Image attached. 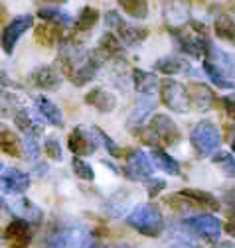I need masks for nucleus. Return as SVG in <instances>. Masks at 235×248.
<instances>
[{
	"label": "nucleus",
	"mask_w": 235,
	"mask_h": 248,
	"mask_svg": "<svg viewBox=\"0 0 235 248\" xmlns=\"http://www.w3.org/2000/svg\"><path fill=\"white\" fill-rule=\"evenodd\" d=\"M127 225L146 238H156L164 231V217L156 205L144 203L127 215Z\"/></svg>",
	"instance_id": "1"
},
{
	"label": "nucleus",
	"mask_w": 235,
	"mask_h": 248,
	"mask_svg": "<svg viewBox=\"0 0 235 248\" xmlns=\"http://www.w3.org/2000/svg\"><path fill=\"white\" fill-rule=\"evenodd\" d=\"M190 142L200 156H214L216 150L221 144V136H219L218 126L212 120H201L192 128Z\"/></svg>",
	"instance_id": "2"
},
{
	"label": "nucleus",
	"mask_w": 235,
	"mask_h": 248,
	"mask_svg": "<svg viewBox=\"0 0 235 248\" xmlns=\"http://www.w3.org/2000/svg\"><path fill=\"white\" fill-rule=\"evenodd\" d=\"M160 99L162 103L174 110V112H190L192 110V101H190V95H188V87L178 83L176 79H162L160 81Z\"/></svg>",
	"instance_id": "3"
},
{
	"label": "nucleus",
	"mask_w": 235,
	"mask_h": 248,
	"mask_svg": "<svg viewBox=\"0 0 235 248\" xmlns=\"http://www.w3.org/2000/svg\"><path fill=\"white\" fill-rule=\"evenodd\" d=\"M182 227L186 231H190L192 234L201 236L210 242H218L221 236V231H223L221 221L216 215H210V213H200V215L188 217V219L182 221Z\"/></svg>",
	"instance_id": "4"
},
{
	"label": "nucleus",
	"mask_w": 235,
	"mask_h": 248,
	"mask_svg": "<svg viewBox=\"0 0 235 248\" xmlns=\"http://www.w3.org/2000/svg\"><path fill=\"white\" fill-rule=\"evenodd\" d=\"M105 24L107 28L115 30V34L119 36V40L125 44V46H140L146 36H149V30L146 28H136V26H131L129 22L123 20V16L115 10H109L105 14Z\"/></svg>",
	"instance_id": "5"
},
{
	"label": "nucleus",
	"mask_w": 235,
	"mask_h": 248,
	"mask_svg": "<svg viewBox=\"0 0 235 248\" xmlns=\"http://www.w3.org/2000/svg\"><path fill=\"white\" fill-rule=\"evenodd\" d=\"M125 177L133 181H149L152 179V158L146 156L142 150H133L129 152V158L123 170Z\"/></svg>",
	"instance_id": "6"
},
{
	"label": "nucleus",
	"mask_w": 235,
	"mask_h": 248,
	"mask_svg": "<svg viewBox=\"0 0 235 248\" xmlns=\"http://www.w3.org/2000/svg\"><path fill=\"white\" fill-rule=\"evenodd\" d=\"M34 24V16L32 14H18L10 20V24L4 26V32H2V49L4 53H12L16 42L32 28Z\"/></svg>",
	"instance_id": "7"
},
{
	"label": "nucleus",
	"mask_w": 235,
	"mask_h": 248,
	"mask_svg": "<svg viewBox=\"0 0 235 248\" xmlns=\"http://www.w3.org/2000/svg\"><path fill=\"white\" fill-rule=\"evenodd\" d=\"M93 136H95L93 130L87 132L83 126H75L67 136L69 152L73 154V156H79V158H85V156H89V154H93L97 150V140Z\"/></svg>",
	"instance_id": "8"
},
{
	"label": "nucleus",
	"mask_w": 235,
	"mask_h": 248,
	"mask_svg": "<svg viewBox=\"0 0 235 248\" xmlns=\"http://www.w3.org/2000/svg\"><path fill=\"white\" fill-rule=\"evenodd\" d=\"M190 0H162V14L170 28H182L190 22Z\"/></svg>",
	"instance_id": "9"
},
{
	"label": "nucleus",
	"mask_w": 235,
	"mask_h": 248,
	"mask_svg": "<svg viewBox=\"0 0 235 248\" xmlns=\"http://www.w3.org/2000/svg\"><path fill=\"white\" fill-rule=\"evenodd\" d=\"M151 126L156 132V136H158V140H160L162 146H176V144L180 142V138H182L178 124H176L166 114H154Z\"/></svg>",
	"instance_id": "10"
},
{
	"label": "nucleus",
	"mask_w": 235,
	"mask_h": 248,
	"mask_svg": "<svg viewBox=\"0 0 235 248\" xmlns=\"http://www.w3.org/2000/svg\"><path fill=\"white\" fill-rule=\"evenodd\" d=\"M4 240L8 242V248H28L32 240V231H30V223L26 219H12L6 229H4Z\"/></svg>",
	"instance_id": "11"
},
{
	"label": "nucleus",
	"mask_w": 235,
	"mask_h": 248,
	"mask_svg": "<svg viewBox=\"0 0 235 248\" xmlns=\"http://www.w3.org/2000/svg\"><path fill=\"white\" fill-rule=\"evenodd\" d=\"M0 181H2V191L10 193V195H20L30 187V175L18 168H6L4 166Z\"/></svg>",
	"instance_id": "12"
},
{
	"label": "nucleus",
	"mask_w": 235,
	"mask_h": 248,
	"mask_svg": "<svg viewBox=\"0 0 235 248\" xmlns=\"http://www.w3.org/2000/svg\"><path fill=\"white\" fill-rule=\"evenodd\" d=\"M188 95H190V101H192V108L200 110V112H208L212 110V107L216 105V95L214 91L203 85V83H188Z\"/></svg>",
	"instance_id": "13"
},
{
	"label": "nucleus",
	"mask_w": 235,
	"mask_h": 248,
	"mask_svg": "<svg viewBox=\"0 0 235 248\" xmlns=\"http://www.w3.org/2000/svg\"><path fill=\"white\" fill-rule=\"evenodd\" d=\"M30 81L34 87L42 89V91H55L62 85V77L57 73L55 67L51 65H40L30 73Z\"/></svg>",
	"instance_id": "14"
},
{
	"label": "nucleus",
	"mask_w": 235,
	"mask_h": 248,
	"mask_svg": "<svg viewBox=\"0 0 235 248\" xmlns=\"http://www.w3.org/2000/svg\"><path fill=\"white\" fill-rule=\"evenodd\" d=\"M121 40L117 34L113 32H105L99 42H97V49H95V55L103 61V59H119L123 57V47H121Z\"/></svg>",
	"instance_id": "15"
},
{
	"label": "nucleus",
	"mask_w": 235,
	"mask_h": 248,
	"mask_svg": "<svg viewBox=\"0 0 235 248\" xmlns=\"http://www.w3.org/2000/svg\"><path fill=\"white\" fill-rule=\"evenodd\" d=\"M154 69L166 77H172V75H180V73H192V67L186 59L178 57V55H164V57H158L154 61Z\"/></svg>",
	"instance_id": "16"
},
{
	"label": "nucleus",
	"mask_w": 235,
	"mask_h": 248,
	"mask_svg": "<svg viewBox=\"0 0 235 248\" xmlns=\"http://www.w3.org/2000/svg\"><path fill=\"white\" fill-rule=\"evenodd\" d=\"M34 40H36V44H40L44 47H53L55 44H62L64 42L62 26L51 24V22H42L34 30Z\"/></svg>",
	"instance_id": "17"
},
{
	"label": "nucleus",
	"mask_w": 235,
	"mask_h": 248,
	"mask_svg": "<svg viewBox=\"0 0 235 248\" xmlns=\"http://www.w3.org/2000/svg\"><path fill=\"white\" fill-rule=\"evenodd\" d=\"M154 107H156V101H154L152 97L142 95V97L136 101L134 108L131 110V114H129V118H127V126H129L131 130H133V128H140L142 122L149 118L151 112L154 110Z\"/></svg>",
	"instance_id": "18"
},
{
	"label": "nucleus",
	"mask_w": 235,
	"mask_h": 248,
	"mask_svg": "<svg viewBox=\"0 0 235 248\" xmlns=\"http://www.w3.org/2000/svg\"><path fill=\"white\" fill-rule=\"evenodd\" d=\"M34 107H36L38 114L44 116L51 124V126H55V128H62L64 126V114H62V110L57 108L50 99L38 95V97H34Z\"/></svg>",
	"instance_id": "19"
},
{
	"label": "nucleus",
	"mask_w": 235,
	"mask_h": 248,
	"mask_svg": "<svg viewBox=\"0 0 235 248\" xmlns=\"http://www.w3.org/2000/svg\"><path fill=\"white\" fill-rule=\"evenodd\" d=\"M85 103L89 107H93V108H97L99 112H111L117 107L115 95H111V93L105 91V89H91L85 95Z\"/></svg>",
	"instance_id": "20"
},
{
	"label": "nucleus",
	"mask_w": 235,
	"mask_h": 248,
	"mask_svg": "<svg viewBox=\"0 0 235 248\" xmlns=\"http://www.w3.org/2000/svg\"><path fill=\"white\" fill-rule=\"evenodd\" d=\"M99 63H101V59L93 53H89V57H87V61L85 63L73 73V77L69 79L75 87H83V85H87L89 81H93L95 79V75H97V69H99Z\"/></svg>",
	"instance_id": "21"
},
{
	"label": "nucleus",
	"mask_w": 235,
	"mask_h": 248,
	"mask_svg": "<svg viewBox=\"0 0 235 248\" xmlns=\"http://www.w3.org/2000/svg\"><path fill=\"white\" fill-rule=\"evenodd\" d=\"M133 85L140 95H151L156 89H160V81L154 73L144 69H133Z\"/></svg>",
	"instance_id": "22"
},
{
	"label": "nucleus",
	"mask_w": 235,
	"mask_h": 248,
	"mask_svg": "<svg viewBox=\"0 0 235 248\" xmlns=\"http://www.w3.org/2000/svg\"><path fill=\"white\" fill-rule=\"evenodd\" d=\"M186 199H190L192 203H194V207L196 209H200V207H203V209H210V211H218L219 209V201L216 199V195H212L210 191H203V189H192V187H188V189H182L180 191Z\"/></svg>",
	"instance_id": "23"
},
{
	"label": "nucleus",
	"mask_w": 235,
	"mask_h": 248,
	"mask_svg": "<svg viewBox=\"0 0 235 248\" xmlns=\"http://www.w3.org/2000/svg\"><path fill=\"white\" fill-rule=\"evenodd\" d=\"M99 10L93 8V6H83L73 22V34H85L93 30V26L99 22Z\"/></svg>",
	"instance_id": "24"
},
{
	"label": "nucleus",
	"mask_w": 235,
	"mask_h": 248,
	"mask_svg": "<svg viewBox=\"0 0 235 248\" xmlns=\"http://www.w3.org/2000/svg\"><path fill=\"white\" fill-rule=\"evenodd\" d=\"M12 211L16 213V217L26 219L28 223H42L44 213L38 205H34L30 199H18L16 203H12Z\"/></svg>",
	"instance_id": "25"
},
{
	"label": "nucleus",
	"mask_w": 235,
	"mask_h": 248,
	"mask_svg": "<svg viewBox=\"0 0 235 248\" xmlns=\"http://www.w3.org/2000/svg\"><path fill=\"white\" fill-rule=\"evenodd\" d=\"M151 158H152V164L158 168V170H162L164 173H168V175H180V164L176 162L168 152H164L162 148H152V152H151Z\"/></svg>",
	"instance_id": "26"
},
{
	"label": "nucleus",
	"mask_w": 235,
	"mask_h": 248,
	"mask_svg": "<svg viewBox=\"0 0 235 248\" xmlns=\"http://www.w3.org/2000/svg\"><path fill=\"white\" fill-rule=\"evenodd\" d=\"M214 34L235 47V20L229 14H219L214 22Z\"/></svg>",
	"instance_id": "27"
},
{
	"label": "nucleus",
	"mask_w": 235,
	"mask_h": 248,
	"mask_svg": "<svg viewBox=\"0 0 235 248\" xmlns=\"http://www.w3.org/2000/svg\"><path fill=\"white\" fill-rule=\"evenodd\" d=\"M203 73L212 79V83H214L218 89H223V91L235 89V83L231 81V77H227L216 63H212L210 59H203Z\"/></svg>",
	"instance_id": "28"
},
{
	"label": "nucleus",
	"mask_w": 235,
	"mask_h": 248,
	"mask_svg": "<svg viewBox=\"0 0 235 248\" xmlns=\"http://www.w3.org/2000/svg\"><path fill=\"white\" fill-rule=\"evenodd\" d=\"M129 199H131V193L127 189H119L115 191L107 201H105V211L111 215V217H121L129 205Z\"/></svg>",
	"instance_id": "29"
},
{
	"label": "nucleus",
	"mask_w": 235,
	"mask_h": 248,
	"mask_svg": "<svg viewBox=\"0 0 235 248\" xmlns=\"http://www.w3.org/2000/svg\"><path fill=\"white\" fill-rule=\"evenodd\" d=\"M117 4L127 16L134 20H144L149 16V2L146 0H117Z\"/></svg>",
	"instance_id": "30"
},
{
	"label": "nucleus",
	"mask_w": 235,
	"mask_h": 248,
	"mask_svg": "<svg viewBox=\"0 0 235 248\" xmlns=\"http://www.w3.org/2000/svg\"><path fill=\"white\" fill-rule=\"evenodd\" d=\"M38 18H40L42 22H51V24H57V26H62V28L73 24V18H71L67 12L57 10V8H53V6H44V8H40V10H38Z\"/></svg>",
	"instance_id": "31"
},
{
	"label": "nucleus",
	"mask_w": 235,
	"mask_h": 248,
	"mask_svg": "<svg viewBox=\"0 0 235 248\" xmlns=\"http://www.w3.org/2000/svg\"><path fill=\"white\" fill-rule=\"evenodd\" d=\"M0 146H2V152L6 154V156H10V158H22V148H24V144L20 142V138L14 134V132H10L8 128H2V136H0Z\"/></svg>",
	"instance_id": "32"
},
{
	"label": "nucleus",
	"mask_w": 235,
	"mask_h": 248,
	"mask_svg": "<svg viewBox=\"0 0 235 248\" xmlns=\"http://www.w3.org/2000/svg\"><path fill=\"white\" fill-rule=\"evenodd\" d=\"M14 124L24 134H42V130H44V126H40L38 122H34V118L24 108H18V112L14 114Z\"/></svg>",
	"instance_id": "33"
},
{
	"label": "nucleus",
	"mask_w": 235,
	"mask_h": 248,
	"mask_svg": "<svg viewBox=\"0 0 235 248\" xmlns=\"http://www.w3.org/2000/svg\"><path fill=\"white\" fill-rule=\"evenodd\" d=\"M212 162L219 166V170H221L223 175L235 177V156H231L229 152H216Z\"/></svg>",
	"instance_id": "34"
},
{
	"label": "nucleus",
	"mask_w": 235,
	"mask_h": 248,
	"mask_svg": "<svg viewBox=\"0 0 235 248\" xmlns=\"http://www.w3.org/2000/svg\"><path fill=\"white\" fill-rule=\"evenodd\" d=\"M93 132H95V138H99V142L105 146V150L111 154L113 158H121V156H123V150L117 146V142H115L105 130H101L99 126H93Z\"/></svg>",
	"instance_id": "35"
},
{
	"label": "nucleus",
	"mask_w": 235,
	"mask_h": 248,
	"mask_svg": "<svg viewBox=\"0 0 235 248\" xmlns=\"http://www.w3.org/2000/svg\"><path fill=\"white\" fill-rule=\"evenodd\" d=\"M71 170H73V173H75L79 179H85V181H93V179H95L93 168L87 164L85 160H81L79 156H75V158L71 160Z\"/></svg>",
	"instance_id": "36"
},
{
	"label": "nucleus",
	"mask_w": 235,
	"mask_h": 248,
	"mask_svg": "<svg viewBox=\"0 0 235 248\" xmlns=\"http://www.w3.org/2000/svg\"><path fill=\"white\" fill-rule=\"evenodd\" d=\"M24 154L28 160H36L40 156V144H38V134H24Z\"/></svg>",
	"instance_id": "37"
},
{
	"label": "nucleus",
	"mask_w": 235,
	"mask_h": 248,
	"mask_svg": "<svg viewBox=\"0 0 235 248\" xmlns=\"http://www.w3.org/2000/svg\"><path fill=\"white\" fill-rule=\"evenodd\" d=\"M44 152H46V156H48L50 160H55V162L62 160V146H60V142H57L53 136H50V138L44 142Z\"/></svg>",
	"instance_id": "38"
},
{
	"label": "nucleus",
	"mask_w": 235,
	"mask_h": 248,
	"mask_svg": "<svg viewBox=\"0 0 235 248\" xmlns=\"http://www.w3.org/2000/svg\"><path fill=\"white\" fill-rule=\"evenodd\" d=\"M162 189H166V181H164V179L152 177V179L146 181V195H149L151 199L158 197V195L162 193Z\"/></svg>",
	"instance_id": "39"
},
{
	"label": "nucleus",
	"mask_w": 235,
	"mask_h": 248,
	"mask_svg": "<svg viewBox=\"0 0 235 248\" xmlns=\"http://www.w3.org/2000/svg\"><path fill=\"white\" fill-rule=\"evenodd\" d=\"M221 105H223V110H225L231 118H235V93H233V95L223 97V99H221Z\"/></svg>",
	"instance_id": "40"
},
{
	"label": "nucleus",
	"mask_w": 235,
	"mask_h": 248,
	"mask_svg": "<svg viewBox=\"0 0 235 248\" xmlns=\"http://www.w3.org/2000/svg\"><path fill=\"white\" fill-rule=\"evenodd\" d=\"M223 229L227 231L229 236H235V213L233 211H231V215H229V219H227V223H225Z\"/></svg>",
	"instance_id": "41"
},
{
	"label": "nucleus",
	"mask_w": 235,
	"mask_h": 248,
	"mask_svg": "<svg viewBox=\"0 0 235 248\" xmlns=\"http://www.w3.org/2000/svg\"><path fill=\"white\" fill-rule=\"evenodd\" d=\"M168 248H196V246H194V244H190L186 238H178L176 242H172Z\"/></svg>",
	"instance_id": "42"
},
{
	"label": "nucleus",
	"mask_w": 235,
	"mask_h": 248,
	"mask_svg": "<svg viewBox=\"0 0 235 248\" xmlns=\"http://www.w3.org/2000/svg\"><path fill=\"white\" fill-rule=\"evenodd\" d=\"M79 248H99V246H97V242H95L89 234H87V236L83 238V242H81V246H79Z\"/></svg>",
	"instance_id": "43"
},
{
	"label": "nucleus",
	"mask_w": 235,
	"mask_h": 248,
	"mask_svg": "<svg viewBox=\"0 0 235 248\" xmlns=\"http://www.w3.org/2000/svg\"><path fill=\"white\" fill-rule=\"evenodd\" d=\"M214 248H235V244L233 242H218Z\"/></svg>",
	"instance_id": "44"
},
{
	"label": "nucleus",
	"mask_w": 235,
	"mask_h": 248,
	"mask_svg": "<svg viewBox=\"0 0 235 248\" xmlns=\"http://www.w3.org/2000/svg\"><path fill=\"white\" fill-rule=\"evenodd\" d=\"M229 136H231V142H229V144H231V150L235 152V126L231 128V134H229Z\"/></svg>",
	"instance_id": "45"
},
{
	"label": "nucleus",
	"mask_w": 235,
	"mask_h": 248,
	"mask_svg": "<svg viewBox=\"0 0 235 248\" xmlns=\"http://www.w3.org/2000/svg\"><path fill=\"white\" fill-rule=\"evenodd\" d=\"M44 2H50V4H64L66 0H44Z\"/></svg>",
	"instance_id": "46"
},
{
	"label": "nucleus",
	"mask_w": 235,
	"mask_h": 248,
	"mask_svg": "<svg viewBox=\"0 0 235 248\" xmlns=\"http://www.w3.org/2000/svg\"><path fill=\"white\" fill-rule=\"evenodd\" d=\"M105 248H123V246H105Z\"/></svg>",
	"instance_id": "47"
}]
</instances>
